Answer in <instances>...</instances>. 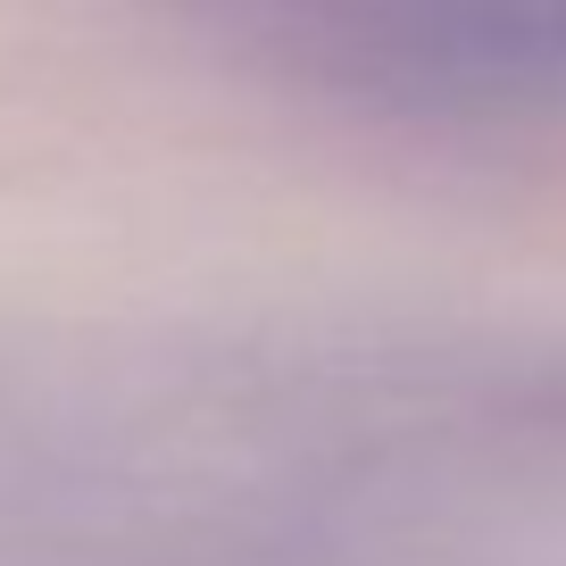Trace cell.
I'll use <instances>...</instances> for the list:
<instances>
[{
  "instance_id": "obj_1",
  "label": "cell",
  "mask_w": 566,
  "mask_h": 566,
  "mask_svg": "<svg viewBox=\"0 0 566 566\" xmlns=\"http://www.w3.org/2000/svg\"><path fill=\"white\" fill-rule=\"evenodd\" d=\"M242 75L391 125L566 117V0H176Z\"/></svg>"
}]
</instances>
